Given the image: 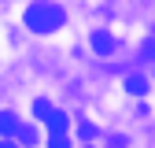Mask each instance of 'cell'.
I'll list each match as a JSON object with an SVG mask.
<instances>
[{"mask_svg":"<svg viewBox=\"0 0 155 148\" xmlns=\"http://www.w3.org/2000/svg\"><path fill=\"white\" fill-rule=\"evenodd\" d=\"M26 26L33 33H52V30H59L63 26V8H55V4H45V0H37V4L26 8Z\"/></svg>","mask_w":155,"mask_h":148,"instance_id":"6da1fadb","label":"cell"},{"mask_svg":"<svg viewBox=\"0 0 155 148\" xmlns=\"http://www.w3.org/2000/svg\"><path fill=\"white\" fill-rule=\"evenodd\" d=\"M18 130H22V122H18L11 111H0V133L4 137H18Z\"/></svg>","mask_w":155,"mask_h":148,"instance_id":"7a4b0ae2","label":"cell"},{"mask_svg":"<svg viewBox=\"0 0 155 148\" xmlns=\"http://www.w3.org/2000/svg\"><path fill=\"white\" fill-rule=\"evenodd\" d=\"M92 52H100V56L114 52V37H111V33H104V30H96V33H92Z\"/></svg>","mask_w":155,"mask_h":148,"instance_id":"3957f363","label":"cell"},{"mask_svg":"<svg viewBox=\"0 0 155 148\" xmlns=\"http://www.w3.org/2000/svg\"><path fill=\"white\" fill-rule=\"evenodd\" d=\"M45 122H48L52 133H67V115H63V111H55V107H52V115H48Z\"/></svg>","mask_w":155,"mask_h":148,"instance_id":"277c9868","label":"cell"},{"mask_svg":"<svg viewBox=\"0 0 155 148\" xmlns=\"http://www.w3.org/2000/svg\"><path fill=\"white\" fill-rule=\"evenodd\" d=\"M126 92H133V96H144V92H148V82H144V78H126Z\"/></svg>","mask_w":155,"mask_h":148,"instance_id":"5b68a950","label":"cell"},{"mask_svg":"<svg viewBox=\"0 0 155 148\" xmlns=\"http://www.w3.org/2000/svg\"><path fill=\"white\" fill-rule=\"evenodd\" d=\"M33 115H37V119H48V115H52V104H48V100H33Z\"/></svg>","mask_w":155,"mask_h":148,"instance_id":"8992f818","label":"cell"},{"mask_svg":"<svg viewBox=\"0 0 155 148\" xmlns=\"http://www.w3.org/2000/svg\"><path fill=\"white\" fill-rule=\"evenodd\" d=\"M48 148H70L67 133H52V137H48Z\"/></svg>","mask_w":155,"mask_h":148,"instance_id":"52a82bcc","label":"cell"},{"mask_svg":"<svg viewBox=\"0 0 155 148\" xmlns=\"http://www.w3.org/2000/svg\"><path fill=\"white\" fill-rule=\"evenodd\" d=\"M78 133H81L85 141H92V137H96V126H92V122H81V130H78Z\"/></svg>","mask_w":155,"mask_h":148,"instance_id":"ba28073f","label":"cell"},{"mask_svg":"<svg viewBox=\"0 0 155 148\" xmlns=\"http://www.w3.org/2000/svg\"><path fill=\"white\" fill-rule=\"evenodd\" d=\"M0 148H15V144H11V141H0Z\"/></svg>","mask_w":155,"mask_h":148,"instance_id":"9c48e42d","label":"cell"}]
</instances>
